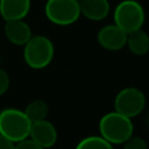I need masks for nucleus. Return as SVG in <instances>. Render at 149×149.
<instances>
[{"mask_svg": "<svg viewBox=\"0 0 149 149\" xmlns=\"http://www.w3.org/2000/svg\"><path fill=\"white\" fill-rule=\"evenodd\" d=\"M127 33L116 24L111 23L101 27L97 34V41L101 48L108 51H119L126 47Z\"/></svg>", "mask_w": 149, "mask_h": 149, "instance_id": "obj_7", "label": "nucleus"}, {"mask_svg": "<svg viewBox=\"0 0 149 149\" xmlns=\"http://www.w3.org/2000/svg\"><path fill=\"white\" fill-rule=\"evenodd\" d=\"M31 7V0H0V15L5 21L23 20Z\"/></svg>", "mask_w": 149, "mask_h": 149, "instance_id": "obj_10", "label": "nucleus"}, {"mask_svg": "<svg viewBox=\"0 0 149 149\" xmlns=\"http://www.w3.org/2000/svg\"><path fill=\"white\" fill-rule=\"evenodd\" d=\"M74 149H114V146L100 135H90L81 139Z\"/></svg>", "mask_w": 149, "mask_h": 149, "instance_id": "obj_14", "label": "nucleus"}, {"mask_svg": "<svg viewBox=\"0 0 149 149\" xmlns=\"http://www.w3.org/2000/svg\"><path fill=\"white\" fill-rule=\"evenodd\" d=\"M31 122L23 111L19 108H5L0 111V135L17 143L29 137Z\"/></svg>", "mask_w": 149, "mask_h": 149, "instance_id": "obj_2", "label": "nucleus"}, {"mask_svg": "<svg viewBox=\"0 0 149 149\" xmlns=\"http://www.w3.org/2000/svg\"><path fill=\"white\" fill-rule=\"evenodd\" d=\"M23 112L27 115V118L30 120V122L33 123V122L47 119V116L49 114V106L44 100L36 99V100L30 101L26 106Z\"/></svg>", "mask_w": 149, "mask_h": 149, "instance_id": "obj_13", "label": "nucleus"}, {"mask_svg": "<svg viewBox=\"0 0 149 149\" xmlns=\"http://www.w3.org/2000/svg\"><path fill=\"white\" fill-rule=\"evenodd\" d=\"M15 149H44V148H42L40 144H37L30 137H27L17 143H15Z\"/></svg>", "mask_w": 149, "mask_h": 149, "instance_id": "obj_17", "label": "nucleus"}, {"mask_svg": "<svg viewBox=\"0 0 149 149\" xmlns=\"http://www.w3.org/2000/svg\"><path fill=\"white\" fill-rule=\"evenodd\" d=\"M98 128L99 135L113 146L123 144L132 135H134L132 119L115 111L104 114L99 120Z\"/></svg>", "mask_w": 149, "mask_h": 149, "instance_id": "obj_1", "label": "nucleus"}, {"mask_svg": "<svg viewBox=\"0 0 149 149\" xmlns=\"http://www.w3.org/2000/svg\"><path fill=\"white\" fill-rule=\"evenodd\" d=\"M113 23L129 34L142 29L146 21V12L137 0H122L113 10Z\"/></svg>", "mask_w": 149, "mask_h": 149, "instance_id": "obj_4", "label": "nucleus"}, {"mask_svg": "<svg viewBox=\"0 0 149 149\" xmlns=\"http://www.w3.org/2000/svg\"><path fill=\"white\" fill-rule=\"evenodd\" d=\"M44 14L56 26H70L81 16L80 3L78 0H48Z\"/></svg>", "mask_w": 149, "mask_h": 149, "instance_id": "obj_5", "label": "nucleus"}, {"mask_svg": "<svg viewBox=\"0 0 149 149\" xmlns=\"http://www.w3.org/2000/svg\"><path fill=\"white\" fill-rule=\"evenodd\" d=\"M79 3L81 15L91 21H102L111 10L108 0H81Z\"/></svg>", "mask_w": 149, "mask_h": 149, "instance_id": "obj_11", "label": "nucleus"}, {"mask_svg": "<svg viewBox=\"0 0 149 149\" xmlns=\"http://www.w3.org/2000/svg\"><path fill=\"white\" fill-rule=\"evenodd\" d=\"M148 125H149V115H148Z\"/></svg>", "mask_w": 149, "mask_h": 149, "instance_id": "obj_19", "label": "nucleus"}, {"mask_svg": "<svg viewBox=\"0 0 149 149\" xmlns=\"http://www.w3.org/2000/svg\"><path fill=\"white\" fill-rule=\"evenodd\" d=\"M0 149H15V143L0 135Z\"/></svg>", "mask_w": 149, "mask_h": 149, "instance_id": "obj_18", "label": "nucleus"}, {"mask_svg": "<svg viewBox=\"0 0 149 149\" xmlns=\"http://www.w3.org/2000/svg\"><path fill=\"white\" fill-rule=\"evenodd\" d=\"M126 47L135 56L146 55L149 51V35L143 29L129 33L127 35Z\"/></svg>", "mask_w": 149, "mask_h": 149, "instance_id": "obj_12", "label": "nucleus"}, {"mask_svg": "<svg viewBox=\"0 0 149 149\" xmlns=\"http://www.w3.org/2000/svg\"><path fill=\"white\" fill-rule=\"evenodd\" d=\"M122 146L123 149H149L146 140L136 135H132Z\"/></svg>", "mask_w": 149, "mask_h": 149, "instance_id": "obj_15", "label": "nucleus"}, {"mask_svg": "<svg viewBox=\"0 0 149 149\" xmlns=\"http://www.w3.org/2000/svg\"><path fill=\"white\" fill-rule=\"evenodd\" d=\"M10 85V78L6 70L0 68V95H3Z\"/></svg>", "mask_w": 149, "mask_h": 149, "instance_id": "obj_16", "label": "nucleus"}, {"mask_svg": "<svg viewBox=\"0 0 149 149\" xmlns=\"http://www.w3.org/2000/svg\"><path fill=\"white\" fill-rule=\"evenodd\" d=\"M55 47L51 40L44 35H33L23 45V59L34 70L47 68L54 59Z\"/></svg>", "mask_w": 149, "mask_h": 149, "instance_id": "obj_3", "label": "nucleus"}, {"mask_svg": "<svg viewBox=\"0 0 149 149\" xmlns=\"http://www.w3.org/2000/svg\"><path fill=\"white\" fill-rule=\"evenodd\" d=\"M146 102V95L140 88L128 86L116 93L114 98V111L133 119L143 112Z\"/></svg>", "mask_w": 149, "mask_h": 149, "instance_id": "obj_6", "label": "nucleus"}, {"mask_svg": "<svg viewBox=\"0 0 149 149\" xmlns=\"http://www.w3.org/2000/svg\"><path fill=\"white\" fill-rule=\"evenodd\" d=\"M3 33L6 38L15 45H24L33 36L30 26L23 20L5 21Z\"/></svg>", "mask_w": 149, "mask_h": 149, "instance_id": "obj_9", "label": "nucleus"}, {"mask_svg": "<svg viewBox=\"0 0 149 149\" xmlns=\"http://www.w3.org/2000/svg\"><path fill=\"white\" fill-rule=\"evenodd\" d=\"M29 137L35 141L37 144H40L42 148L48 149L55 146L57 142V129L54 126L52 122L45 120L36 121L31 123Z\"/></svg>", "mask_w": 149, "mask_h": 149, "instance_id": "obj_8", "label": "nucleus"}]
</instances>
